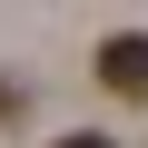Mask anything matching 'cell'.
I'll list each match as a JSON object with an SVG mask.
<instances>
[{
	"label": "cell",
	"mask_w": 148,
	"mask_h": 148,
	"mask_svg": "<svg viewBox=\"0 0 148 148\" xmlns=\"http://www.w3.org/2000/svg\"><path fill=\"white\" fill-rule=\"evenodd\" d=\"M99 79H109L119 99H148V30H119V40H99Z\"/></svg>",
	"instance_id": "obj_1"
},
{
	"label": "cell",
	"mask_w": 148,
	"mask_h": 148,
	"mask_svg": "<svg viewBox=\"0 0 148 148\" xmlns=\"http://www.w3.org/2000/svg\"><path fill=\"white\" fill-rule=\"evenodd\" d=\"M59 148H119V138H99V128H79V138H59Z\"/></svg>",
	"instance_id": "obj_2"
}]
</instances>
